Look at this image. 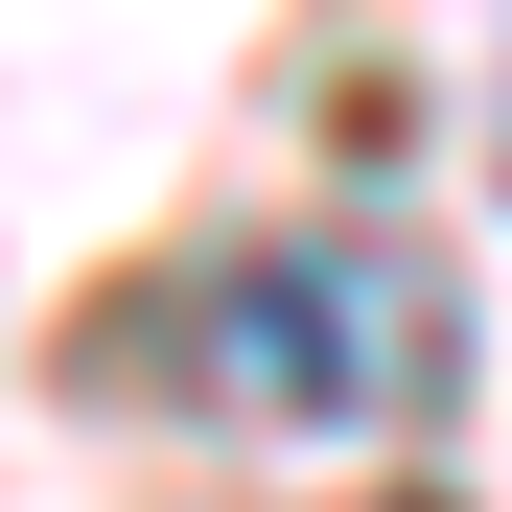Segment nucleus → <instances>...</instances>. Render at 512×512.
<instances>
[{
    "instance_id": "obj_1",
    "label": "nucleus",
    "mask_w": 512,
    "mask_h": 512,
    "mask_svg": "<svg viewBox=\"0 0 512 512\" xmlns=\"http://www.w3.org/2000/svg\"><path fill=\"white\" fill-rule=\"evenodd\" d=\"M443 256L396 233H303V256H233L187 303V396L233 419H303V443H396V419H443Z\"/></svg>"
}]
</instances>
